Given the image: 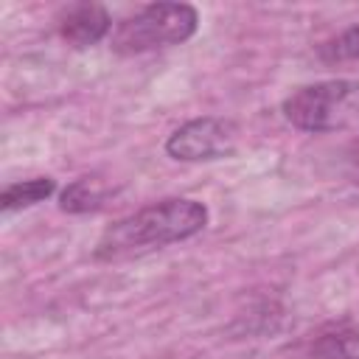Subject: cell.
<instances>
[{"label":"cell","mask_w":359,"mask_h":359,"mask_svg":"<svg viewBox=\"0 0 359 359\" xmlns=\"http://www.w3.org/2000/svg\"><path fill=\"white\" fill-rule=\"evenodd\" d=\"M205 224H208V208L202 202L180 199V196L163 199L109 224L95 244V258L118 261V258H126V255H135L151 247L185 241L202 233Z\"/></svg>","instance_id":"cell-1"},{"label":"cell","mask_w":359,"mask_h":359,"mask_svg":"<svg viewBox=\"0 0 359 359\" xmlns=\"http://www.w3.org/2000/svg\"><path fill=\"white\" fill-rule=\"evenodd\" d=\"M283 115L303 132H342L359 126V79H325L297 87Z\"/></svg>","instance_id":"cell-2"},{"label":"cell","mask_w":359,"mask_h":359,"mask_svg":"<svg viewBox=\"0 0 359 359\" xmlns=\"http://www.w3.org/2000/svg\"><path fill=\"white\" fill-rule=\"evenodd\" d=\"M199 28V14L188 3H151L121 20L112 34V50L132 56L154 48H168L191 39Z\"/></svg>","instance_id":"cell-3"},{"label":"cell","mask_w":359,"mask_h":359,"mask_svg":"<svg viewBox=\"0 0 359 359\" xmlns=\"http://www.w3.org/2000/svg\"><path fill=\"white\" fill-rule=\"evenodd\" d=\"M236 140H238V132L230 121L205 115V118H194V121L182 123L177 132H171V137L165 140V151L174 160H185V163L219 160L236 149Z\"/></svg>","instance_id":"cell-4"},{"label":"cell","mask_w":359,"mask_h":359,"mask_svg":"<svg viewBox=\"0 0 359 359\" xmlns=\"http://www.w3.org/2000/svg\"><path fill=\"white\" fill-rule=\"evenodd\" d=\"M112 28L109 11L98 3H76L70 6L59 20V34L73 48H90L101 42Z\"/></svg>","instance_id":"cell-5"},{"label":"cell","mask_w":359,"mask_h":359,"mask_svg":"<svg viewBox=\"0 0 359 359\" xmlns=\"http://www.w3.org/2000/svg\"><path fill=\"white\" fill-rule=\"evenodd\" d=\"M109 196V188L95 180V177H81L76 182H70L62 194V210L67 213H87V210H95L104 205V199Z\"/></svg>","instance_id":"cell-6"},{"label":"cell","mask_w":359,"mask_h":359,"mask_svg":"<svg viewBox=\"0 0 359 359\" xmlns=\"http://www.w3.org/2000/svg\"><path fill=\"white\" fill-rule=\"evenodd\" d=\"M53 191H56V182L50 177H34V180H22V182H11L0 196V208L6 213L22 210V208H31V205L48 199Z\"/></svg>","instance_id":"cell-7"},{"label":"cell","mask_w":359,"mask_h":359,"mask_svg":"<svg viewBox=\"0 0 359 359\" xmlns=\"http://www.w3.org/2000/svg\"><path fill=\"white\" fill-rule=\"evenodd\" d=\"M323 56L328 62H356L359 59V25L342 31L337 39L323 45Z\"/></svg>","instance_id":"cell-8"},{"label":"cell","mask_w":359,"mask_h":359,"mask_svg":"<svg viewBox=\"0 0 359 359\" xmlns=\"http://www.w3.org/2000/svg\"><path fill=\"white\" fill-rule=\"evenodd\" d=\"M345 171L351 174V180L359 182V137L345 149Z\"/></svg>","instance_id":"cell-9"},{"label":"cell","mask_w":359,"mask_h":359,"mask_svg":"<svg viewBox=\"0 0 359 359\" xmlns=\"http://www.w3.org/2000/svg\"><path fill=\"white\" fill-rule=\"evenodd\" d=\"M353 359H359V356H353Z\"/></svg>","instance_id":"cell-10"}]
</instances>
